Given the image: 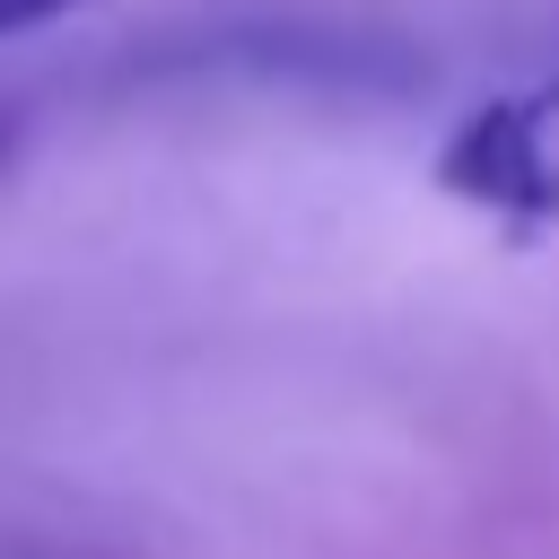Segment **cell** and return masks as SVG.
Masks as SVG:
<instances>
[{
  "label": "cell",
  "mask_w": 559,
  "mask_h": 559,
  "mask_svg": "<svg viewBox=\"0 0 559 559\" xmlns=\"http://www.w3.org/2000/svg\"><path fill=\"white\" fill-rule=\"evenodd\" d=\"M437 183H445L454 201L507 218V227H550V218H559V79L480 105V114L445 140Z\"/></svg>",
  "instance_id": "obj_1"
},
{
  "label": "cell",
  "mask_w": 559,
  "mask_h": 559,
  "mask_svg": "<svg viewBox=\"0 0 559 559\" xmlns=\"http://www.w3.org/2000/svg\"><path fill=\"white\" fill-rule=\"evenodd\" d=\"M0 559H114V550L70 542V533H52V524H0Z\"/></svg>",
  "instance_id": "obj_2"
},
{
  "label": "cell",
  "mask_w": 559,
  "mask_h": 559,
  "mask_svg": "<svg viewBox=\"0 0 559 559\" xmlns=\"http://www.w3.org/2000/svg\"><path fill=\"white\" fill-rule=\"evenodd\" d=\"M17 140H26V114H17V105H0V175H9V157H17Z\"/></svg>",
  "instance_id": "obj_4"
},
{
  "label": "cell",
  "mask_w": 559,
  "mask_h": 559,
  "mask_svg": "<svg viewBox=\"0 0 559 559\" xmlns=\"http://www.w3.org/2000/svg\"><path fill=\"white\" fill-rule=\"evenodd\" d=\"M70 9H87V0H0V35H26V26H52V17H70Z\"/></svg>",
  "instance_id": "obj_3"
}]
</instances>
